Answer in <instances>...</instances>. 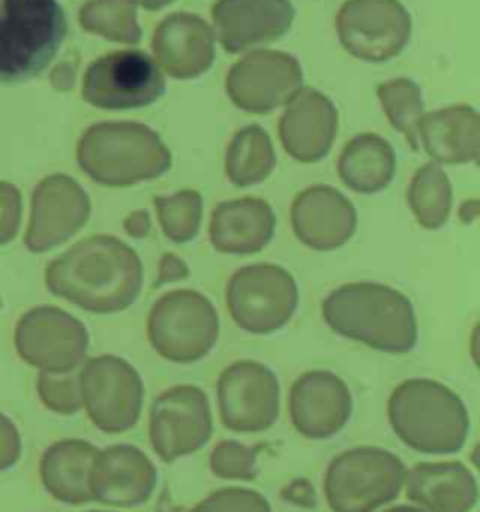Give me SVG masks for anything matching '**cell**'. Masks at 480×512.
<instances>
[{
  "label": "cell",
  "mask_w": 480,
  "mask_h": 512,
  "mask_svg": "<svg viewBox=\"0 0 480 512\" xmlns=\"http://www.w3.org/2000/svg\"><path fill=\"white\" fill-rule=\"evenodd\" d=\"M45 286L92 314H117L139 297L143 265L128 244L96 235L53 259L45 269Z\"/></svg>",
  "instance_id": "1"
},
{
  "label": "cell",
  "mask_w": 480,
  "mask_h": 512,
  "mask_svg": "<svg viewBox=\"0 0 480 512\" xmlns=\"http://www.w3.org/2000/svg\"><path fill=\"white\" fill-rule=\"evenodd\" d=\"M323 317L336 334L383 353L402 355L419 340L411 301L404 293L381 284L338 287L323 302Z\"/></svg>",
  "instance_id": "2"
},
{
  "label": "cell",
  "mask_w": 480,
  "mask_h": 512,
  "mask_svg": "<svg viewBox=\"0 0 480 512\" xmlns=\"http://www.w3.org/2000/svg\"><path fill=\"white\" fill-rule=\"evenodd\" d=\"M77 162L92 181L122 188L164 175L171 152L145 124L100 122L79 139Z\"/></svg>",
  "instance_id": "3"
},
{
  "label": "cell",
  "mask_w": 480,
  "mask_h": 512,
  "mask_svg": "<svg viewBox=\"0 0 480 512\" xmlns=\"http://www.w3.org/2000/svg\"><path fill=\"white\" fill-rule=\"evenodd\" d=\"M387 413L396 436L413 451L458 452L469 434V415L460 396L432 379H409L398 385Z\"/></svg>",
  "instance_id": "4"
},
{
  "label": "cell",
  "mask_w": 480,
  "mask_h": 512,
  "mask_svg": "<svg viewBox=\"0 0 480 512\" xmlns=\"http://www.w3.org/2000/svg\"><path fill=\"white\" fill-rule=\"evenodd\" d=\"M66 34L68 21L57 0H0V83L40 76Z\"/></svg>",
  "instance_id": "5"
},
{
  "label": "cell",
  "mask_w": 480,
  "mask_h": 512,
  "mask_svg": "<svg viewBox=\"0 0 480 512\" xmlns=\"http://www.w3.org/2000/svg\"><path fill=\"white\" fill-rule=\"evenodd\" d=\"M404 462L389 451L359 447L332 460L325 496L334 512H374L396 499L404 486Z\"/></svg>",
  "instance_id": "6"
},
{
  "label": "cell",
  "mask_w": 480,
  "mask_h": 512,
  "mask_svg": "<svg viewBox=\"0 0 480 512\" xmlns=\"http://www.w3.org/2000/svg\"><path fill=\"white\" fill-rule=\"evenodd\" d=\"M150 346L165 361L192 364L205 359L220 336L214 304L192 289L171 291L156 302L147 321Z\"/></svg>",
  "instance_id": "7"
},
{
  "label": "cell",
  "mask_w": 480,
  "mask_h": 512,
  "mask_svg": "<svg viewBox=\"0 0 480 512\" xmlns=\"http://www.w3.org/2000/svg\"><path fill=\"white\" fill-rule=\"evenodd\" d=\"M299 287L278 265H250L227 284V308L242 331L270 334L295 316Z\"/></svg>",
  "instance_id": "8"
},
{
  "label": "cell",
  "mask_w": 480,
  "mask_h": 512,
  "mask_svg": "<svg viewBox=\"0 0 480 512\" xmlns=\"http://www.w3.org/2000/svg\"><path fill=\"white\" fill-rule=\"evenodd\" d=\"M81 402L102 432L120 434L139 421L143 383L130 362L104 355L87 361L79 374Z\"/></svg>",
  "instance_id": "9"
},
{
  "label": "cell",
  "mask_w": 480,
  "mask_h": 512,
  "mask_svg": "<svg viewBox=\"0 0 480 512\" xmlns=\"http://www.w3.org/2000/svg\"><path fill=\"white\" fill-rule=\"evenodd\" d=\"M165 92L158 64L143 51H115L92 62L83 77V100L100 109H137Z\"/></svg>",
  "instance_id": "10"
},
{
  "label": "cell",
  "mask_w": 480,
  "mask_h": 512,
  "mask_svg": "<svg viewBox=\"0 0 480 512\" xmlns=\"http://www.w3.org/2000/svg\"><path fill=\"white\" fill-rule=\"evenodd\" d=\"M15 349L23 361L49 374L74 372L89 349V332L68 312L53 306L32 308L17 321Z\"/></svg>",
  "instance_id": "11"
},
{
  "label": "cell",
  "mask_w": 480,
  "mask_h": 512,
  "mask_svg": "<svg viewBox=\"0 0 480 512\" xmlns=\"http://www.w3.org/2000/svg\"><path fill=\"white\" fill-rule=\"evenodd\" d=\"M347 53L360 61L398 57L411 36V17L400 0H347L336 17Z\"/></svg>",
  "instance_id": "12"
},
{
  "label": "cell",
  "mask_w": 480,
  "mask_h": 512,
  "mask_svg": "<svg viewBox=\"0 0 480 512\" xmlns=\"http://www.w3.org/2000/svg\"><path fill=\"white\" fill-rule=\"evenodd\" d=\"M212 436L207 394L179 385L162 392L150 409L149 437L154 452L164 462H175L207 445Z\"/></svg>",
  "instance_id": "13"
},
{
  "label": "cell",
  "mask_w": 480,
  "mask_h": 512,
  "mask_svg": "<svg viewBox=\"0 0 480 512\" xmlns=\"http://www.w3.org/2000/svg\"><path fill=\"white\" fill-rule=\"evenodd\" d=\"M222 422L233 432H263L280 413V383L267 366L240 361L218 379Z\"/></svg>",
  "instance_id": "14"
},
{
  "label": "cell",
  "mask_w": 480,
  "mask_h": 512,
  "mask_svg": "<svg viewBox=\"0 0 480 512\" xmlns=\"http://www.w3.org/2000/svg\"><path fill=\"white\" fill-rule=\"evenodd\" d=\"M302 87L299 61L280 51H255L237 62L227 77V94L250 113H269L284 106Z\"/></svg>",
  "instance_id": "15"
},
{
  "label": "cell",
  "mask_w": 480,
  "mask_h": 512,
  "mask_svg": "<svg viewBox=\"0 0 480 512\" xmlns=\"http://www.w3.org/2000/svg\"><path fill=\"white\" fill-rule=\"evenodd\" d=\"M89 216L90 199L85 190L68 175H51L32 194L25 246L32 254H44L72 239Z\"/></svg>",
  "instance_id": "16"
},
{
  "label": "cell",
  "mask_w": 480,
  "mask_h": 512,
  "mask_svg": "<svg viewBox=\"0 0 480 512\" xmlns=\"http://www.w3.org/2000/svg\"><path fill=\"white\" fill-rule=\"evenodd\" d=\"M218 40L227 53L265 46L291 29V0H218L212 8Z\"/></svg>",
  "instance_id": "17"
},
{
  "label": "cell",
  "mask_w": 480,
  "mask_h": 512,
  "mask_svg": "<svg viewBox=\"0 0 480 512\" xmlns=\"http://www.w3.org/2000/svg\"><path fill=\"white\" fill-rule=\"evenodd\" d=\"M291 421L304 437L327 439L344 428L353 400L344 381L330 372H308L300 376L289 396Z\"/></svg>",
  "instance_id": "18"
},
{
  "label": "cell",
  "mask_w": 480,
  "mask_h": 512,
  "mask_svg": "<svg viewBox=\"0 0 480 512\" xmlns=\"http://www.w3.org/2000/svg\"><path fill=\"white\" fill-rule=\"evenodd\" d=\"M156 486V467L132 445L98 451L90 471L92 501L113 507H135L149 499Z\"/></svg>",
  "instance_id": "19"
},
{
  "label": "cell",
  "mask_w": 480,
  "mask_h": 512,
  "mask_svg": "<svg viewBox=\"0 0 480 512\" xmlns=\"http://www.w3.org/2000/svg\"><path fill=\"white\" fill-rule=\"evenodd\" d=\"M291 222L300 242L317 252L344 246L357 229L353 203L329 186H312L293 203Z\"/></svg>",
  "instance_id": "20"
},
{
  "label": "cell",
  "mask_w": 480,
  "mask_h": 512,
  "mask_svg": "<svg viewBox=\"0 0 480 512\" xmlns=\"http://www.w3.org/2000/svg\"><path fill=\"white\" fill-rule=\"evenodd\" d=\"M280 119V139L295 160L312 164L329 154L338 132V111L314 89H300Z\"/></svg>",
  "instance_id": "21"
},
{
  "label": "cell",
  "mask_w": 480,
  "mask_h": 512,
  "mask_svg": "<svg viewBox=\"0 0 480 512\" xmlns=\"http://www.w3.org/2000/svg\"><path fill=\"white\" fill-rule=\"evenodd\" d=\"M152 51L167 76L192 79L203 76L214 62V32L194 14H173L158 25Z\"/></svg>",
  "instance_id": "22"
},
{
  "label": "cell",
  "mask_w": 480,
  "mask_h": 512,
  "mask_svg": "<svg viewBox=\"0 0 480 512\" xmlns=\"http://www.w3.org/2000/svg\"><path fill=\"white\" fill-rule=\"evenodd\" d=\"M405 494L430 512H469L479 499L473 473L460 462H424L405 475Z\"/></svg>",
  "instance_id": "23"
},
{
  "label": "cell",
  "mask_w": 480,
  "mask_h": 512,
  "mask_svg": "<svg viewBox=\"0 0 480 512\" xmlns=\"http://www.w3.org/2000/svg\"><path fill=\"white\" fill-rule=\"evenodd\" d=\"M276 216L269 203L242 197L216 207L210 220V242L222 254H255L274 235Z\"/></svg>",
  "instance_id": "24"
},
{
  "label": "cell",
  "mask_w": 480,
  "mask_h": 512,
  "mask_svg": "<svg viewBox=\"0 0 480 512\" xmlns=\"http://www.w3.org/2000/svg\"><path fill=\"white\" fill-rule=\"evenodd\" d=\"M417 134L439 164L458 166L479 160V113L473 107L454 106L422 115Z\"/></svg>",
  "instance_id": "25"
},
{
  "label": "cell",
  "mask_w": 480,
  "mask_h": 512,
  "mask_svg": "<svg viewBox=\"0 0 480 512\" xmlns=\"http://www.w3.org/2000/svg\"><path fill=\"white\" fill-rule=\"evenodd\" d=\"M96 454L98 449L83 439H64L51 445L40 462L45 490L68 505L90 503V471Z\"/></svg>",
  "instance_id": "26"
},
{
  "label": "cell",
  "mask_w": 480,
  "mask_h": 512,
  "mask_svg": "<svg viewBox=\"0 0 480 512\" xmlns=\"http://www.w3.org/2000/svg\"><path fill=\"white\" fill-rule=\"evenodd\" d=\"M340 177L357 194H377L392 182L396 154L383 137L360 134L353 137L340 156Z\"/></svg>",
  "instance_id": "27"
},
{
  "label": "cell",
  "mask_w": 480,
  "mask_h": 512,
  "mask_svg": "<svg viewBox=\"0 0 480 512\" xmlns=\"http://www.w3.org/2000/svg\"><path fill=\"white\" fill-rule=\"evenodd\" d=\"M274 149L261 126H248L235 134L225 154V171L235 186L246 188L265 181L274 169Z\"/></svg>",
  "instance_id": "28"
},
{
  "label": "cell",
  "mask_w": 480,
  "mask_h": 512,
  "mask_svg": "<svg viewBox=\"0 0 480 512\" xmlns=\"http://www.w3.org/2000/svg\"><path fill=\"white\" fill-rule=\"evenodd\" d=\"M79 23L90 34L119 44H137L143 36L137 0H89L79 12Z\"/></svg>",
  "instance_id": "29"
},
{
  "label": "cell",
  "mask_w": 480,
  "mask_h": 512,
  "mask_svg": "<svg viewBox=\"0 0 480 512\" xmlns=\"http://www.w3.org/2000/svg\"><path fill=\"white\" fill-rule=\"evenodd\" d=\"M409 205L420 226L437 229L447 222L452 205V188L445 171L437 164L422 167L411 182Z\"/></svg>",
  "instance_id": "30"
},
{
  "label": "cell",
  "mask_w": 480,
  "mask_h": 512,
  "mask_svg": "<svg viewBox=\"0 0 480 512\" xmlns=\"http://www.w3.org/2000/svg\"><path fill=\"white\" fill-rule=\"evenodd\" d=\"M379 100L387 113L390 124L404 134L413 151H419V121L424 115V102L419 85L411 79H392L389 83L379 85Z\"/></svg>",
  "instance_id": "31"
},
{
  "label": "cell",
  "mask_w": 480,
  "mask_h": 512,
  "mask_svg": "<svg viewBox=\"0 0 480 512\" xmlns=\"http://www.w3.org/2000/svg\"><path fill=\"white\" fill-rule=\"evenodd\" d=\"M156 211L165 235L173 242H190L197 235L203 214V199L194 190L175 196L156 197Z\"/></svg>",
  "instance_id": "32"
},
{
  "label": "cell",
  "mask_w": 480,
  "mask_h": 512,
  "mask_svg": "<svg viewBox=\"0 0 480 512\" xmlns=\"http://www.w3.org/2000/svg\"><path fill=\"white\" fill-rule=\"evenodd\" d=\"M38 394L47 409L60 415H74L83 402L79 391V377L72 372L64 374H49L42 372L38 376Z\"/></svg>",
  "instance_id": "33"
},
{
  "label": "cell",
  "mask_w": 480,
  "mask_h": 512,
  "mask_svg": "<svg viewBox=\"0 0 480 512\" xmlns=\"http://www.w3.org/2000/svg\"><path fill=\"white\" fill-rule=\"evenodd\" d=\"M210 469L220 479L252 481L255 477V451L237 441H222L210 454Z\"/></svg>",
  "instance_id": "34"
},
{
  "label": "cell",
  "mask_w": 480,
  "mask_h": 512,
  "mask_svg": "<svg viewBox=\"0 0 480 512\" xmlns=\"http://www.w3.org/2000/svg\"><path fill=\"white\" fill-rule=\"evenodd\" d=\"M190 512H272L269 501L254 490L224 488L203 499Z\"/></svg>",
  "instance_id": "35"
},
{
  "label": "cell",
  "mask_w": 480,
  "mask_h": 512,
  "mask_svg": "<svg viewBox=\"0 0 480 512\" xmlns=\"http://www.w3.org/2000/svg\"><path fill=\"white\" fill-rule=\"evenodd\" d=\"M23 197L10 182L0 181V246L14 241L21 226Z\"/></svg>",
  "instance_id": "36"
},
{
  "label": "cell",
  "mask_w": 480,
  "mask_h": 512,
  "mask_svg": "<svg viewBox=\"0 0 480 512\" xmlns=\"http://www.w3.org/2000/svg\"><path fill=\"white\" fill-rule=\"evenodd\" d=\"M21 456V436L4 413H0V473L17 464Z\"/></svg>",
  "instance_id": "37"
},
{
  "label": "cell",
  "mask_w": 480,
  "mask_h": 512,
  "mask_svg": "<svg viewBox=\"0 0 480 512\" xmlns=\"http://www.w3.org/2000/svg\"><path fill=\"white\" fill-rule=\"evenodd\" d=\"M282 497L285 501H289L297 507H302V509H314L317 505L314 486H312V482L306 481V479H297V481L291 482L289 486H285L282 490Z\"/></svg>",
  "instance_id": "38"
},
{
  "label": "cell",
  "mask_w": 480,
  "mask_h": 512,
  "mask_svg": "<svg viewBox=\"0 0 480 512\" xmlns=\"http://www.w3.org/2000/svg\"><path fill=\"white\" fill-rule=\"evenodd\" d=\"M188 267L186 263L175 256V254H165L160 261V271H158V282L156 286H164V284H171V282H179L188 278Z\"/></svg>",
  "instance_id": "39"
},
{
  "label": "cell",
  "mask_w": 480,
  "mask_h": 512,
  "mask_svg": "<svg viewBox=\"0 0 480 512\" xmlns=\"http://www.w3.org/2000/svg\"><path fill=\"white\" fill-rule=\"evenodd\" d=\"M75 77H77V62L62 61L53 68L49 81L55 91L68 92L74 89Z\"/></svg>",
  "instance_id": "40"
},
{
  "label": "cell",
  "mask_w": 480,
  "mask_h": 512,
  "mask_svg": "<svg viewBox=\"0 0 480 512\" xmlns=\"http://www.w3.org/2000/svg\"><path fill=\"white\" fill-rule=\"evenodd\" d=\"M124 229L130 237L134 239H143L147 237L150 231V216L147 211L132 212L126 222H124Z\"/></svg>",
  "instance_id": "41"
},
{
  "label": "cell",
  "mask_w": 480,
  "mask_h": 512,
  "mask_svg": "<svg viewBox=\"0 0 480 512\" xmlns=\"http://www.w3.org/2000/svg\"><path fill=\"white\" fill-rule=\"evenodd\" d=\"M477 216H479V201L473 199V201L464 203V207H462V211H460L462 222H464V224H471V222L477 220Z\"/></svg>",
  "instance_id": "42"
},
{
  "label": "cell",
  "mask_w": 480,
  "mask_h": 512,
  "mask_svg": "<svg viewBox=\"0 0 480 512\" xmlns=\"http://www.w3.org/2000/svg\"><path fill=\"white\" fill-rule=\"evenodd\" d=\"M171 2H173V0H139V4H141L145 10H150V12L162 10L164 6L171 4Z\"/></svg>",
  "instance_id": "43"
},
{
  "label": "cell",
  "mask_w": 480,
  "mask_h": 512,
  "mask_svg": "<svg viewBox=\"0 0 480 512\" xmlns=\"http://www.w3.org/2000/svg\"><path fill=\"white\" fill-rule=\"evenodd\" d=\"M383 512H424L417 509V507H409V505H396V507H390L387 511Z\"/></svg>",
  "instance_id": "44"
},
{
  "label": "cell",
  "mask_w": 480,
  "mask_h": 512,
  "mask_svg": "<svg viewBox=\"0 0 480 512\" xmlns=\"http://www.w3.org/2000/svg\"><path fill=\"white\" fill-rule=\"evenodd\" d=\"M90 512H100V511H90Z\"/></svg>",
  "instance_id": "45"
}]
</instances>
